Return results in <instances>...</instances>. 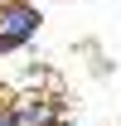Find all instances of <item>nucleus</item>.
<instances>
[{
	"instance_id": "obj_3",
	"label": "nucleus",
	"mask_w": 121,
	"mask_h": 126,
	"mask_svg": "<svg viewBox=\"0 0 121 126\" xmlns=\"http://www.w3.org/2000/svg\"><path fill=\"white\" fill-rule=\"evenodd\" d=\"M0 126H15V111H10V97L0 92Z\"/></svg>"
},
{
	"instance_id": "obj_1",
	"label": "nucleus",
	"mask_w": 121,
	"mask_h": 126,
	"mask_svg": "<svg viewBox=\"0 0 121 126\" xmlns=\"http://www.w3.org/2000/svg\"><path fill=\"white\" fill-rule=\"evenodd\" d=\"M44 10L34 0H0V53H19L39 39Z\"/></svg>"
},
{
	"instance_id": "obj_2",
	"label": "nucleus",
	"mask_w": 121,
	"mask_h": 126,
	"mask_svg": "<svg viewBox=\"0 0 121 126\" xmlns=\"http://www.w3.org/2000/svg\"><path fill=\"white\" fill-rule=\"evenodd\" d=\"M10 111H15V126H68L63 102H58V97H44V92L10 97Z\"/></svg>"
}]
</instances>
